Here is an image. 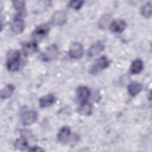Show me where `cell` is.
Instances as JSON below:
<instances>
[{
    "label": "cell",
    "instance_id": "5",
    "mask_svg": "<svg viewBox=\"0 0 152 152\" xmlns=\"http://www.w3.org/2000/svg\"><path fill=\"white\" fill-rule=\"evenodd\" d=\"M24 29V22L21 18V15H19L16 16L11 26V30L14 34H21Z\"/></svg>",
    "mask_w": 152,
    "mask_h": 152
},
{
    "label": "cell",
    "instance_id": "22",
    "mask_svg": "<svg viewBox=\"0 0 152 152\" xmlns=\"http://www.w3.org/2000/svg\"><path fill=\"white\" fill-rule=\"evenodd\" d=\"M84 1H70L68 6L75 10H78L80 8H81L82 5L84 4Z\"/></svg>",
    "mask_w": 152,
    "mask_h": 152
},
{
    "label": "cell",
    "instance_id": "14",
    "mask_svg": "<svg viewBox=\"0 0 152 152\" xmlns=\"http://www.w3.org/2000/svg\"><path fill=\"white\" fill-rule=\"evenodd\" d=\"M143 69V62L140 59H135L132 61L129 71L132 74H140Z\"/></svg>",
    "mask_w": 152,
    "mask_h": 152
},
{
    "label": "cell",
    "instance_id": "17",
    "mask_svg": "<svg viewBox=\"0 0 152 152\" xmlns=\"http://www.w3.org/2000/svg\"><path fill=\"white\" fill-rule=\"evenodd\" d=\"M14 89L15 87L12 84H8L5 86L1 91V99H6L11 97L14 91Z\"/></svg>",
    "mask_w": 152,
    "mask_h": 152
},
{
    "label": "cell",
    "instance_id": "24",
    "mask_svg": "<svg viewBox=\"0 0 152 152\" xmlns=\"http://www.w3.org/2000/svg\"><path fill=\"white\" fill-rule=\"evenodd\" d=\"M28 150L30 151H43V150L39 147H30V148L28 149Z\"/></svg>",
    "mask_w": 152,
    "mask_h": 152
},
{
    "label": "cell",
    "instance_id": "18",
    "mask_svg": "<svg viewBox=\"0 0 152 152\" xmlns=\"http://www.w3.org/2000/svg\"><path fill=\"white\" fill-rule=\"evenodd\" d=\"M91 111L92 105L87 101L83 102L80 107L78 108V112L82 115H89L91 113Z\"/></svg>",
    "mask_w": 152,
    "mask_h": 152
},
{
    "label": "cell",
    "instance_id": "19",
    "mask_svg": "<svg viewBox=\"0 0 152 152\" xmlns=\"http://www.w3.org/2000/svg\"><path fill=\"white\" fill-rule=\"evenodd\" d=\"M27 142L23 138L17 139L14 142V147L18 150H25L27 148Z\"/></svg>",
    "mask_w": 152,
    "mask_h": 152
},
{
    "label": "cell",
    "instance_id": "1",
    "mask_svg": "<svg viewBox=\"0 0 152 152\" xmlns=\"http://www.w3.org/2000/svg\"><path fill=\"white\" fill-rule=\"evenodd\" d=\"M20 57V53L17 50H11L7 53L6 66L9 71L13 72L19 69Z\"/></svg>",
    "mask_w": 152,
    "mask_h": 152
},
{
    "label": "cell",
    "instance_id": "6",
    "mask_svg": "<svg viewBox=\"0 0 152 152\" xmlns=\"http://www.w3.org/2000/svg\"><path fill=\"white\" fill-rule=\"evenodd\" d=\"M49 31V25L46 24H42L36 28V29L33 32L32 36L35 40H39L45 37L48 34Z\"/></svg>",
    "mask_w": 152,
    "mask_h": 152
},
{
    "label": "cell",
    "instance_id": "20",
    "mask_svg": "<svg viewBox=\"0 0 152 152\" xmlns=\"http://www.w3.org/2000/svg\"><path fill=\"white\" fill-rule=\"evenodd\" d=\"M141 14L145 18H150L151 15V3H147L144 5L141 10Z\"/></svg>",
    "mask_w": 152,
    "mask_h": 152
},
{
    "label": "cell",
    "instance_id": "7",
    "mask_svg": "<svg viewBox=\"0 0 152 152\" xmlns=\"http://www.w3.org/2000/svg\"><path fill=\"white\" fill-rule=\"evenodd\" d=\"M37 119V114L34 110L25 112L21 116V121L24 125H30L34 124Z\"/></svg>",
    "mask_w": 152,
    "mask_h": 152
},
{
    "label": "cell",
    "instance_id": "8",
    "mask_svg": "<svg viewBox=\"0 0 152 152\" xmlns=\"http://www.w3.org/2000/svg\"><path fill=\"white\" fill-rule=\"evenodd\" d=\"M67 20L66 13L62 11H56L52 15L51 22L53 25L61 26L64 24Z\"/></svg>",
    "mask_w": 152,
    "mask_h": 152
},
{
    "label": "cell",
    "instance_id": "2",
    "mask_svg": "<svg viewBox=\"0 0 152 152\" xmlns=\"http://www.w3.org/2000/svg\"><path fill=\"white\" fill-rule=\"evenodd\" d=\"M109 65V61L106 56H102L96 60L94 63L91 66L90 68V73L95 74L104 69H106Z\"/></svg>",
    "mask_w": 152,
    "mask_h": 152
},
{
    "label": "cell",
    "instance_id": "15",
    "mask_svg": "<svg viewBox=\"0 0 152 152\" xmlns=\"http://www.w3.org/2000/svg\"><path fill=\"white\" fill-rule=\"evenodd\" d=\"M142 85L137 82L131 83L128 87V91L130 96H135L142 90Z\"/></svg>",
    "mask_w": 152,
    "mask_h": 152
},
{
    "label": "cell",
    "instance_id": "11",
    "mask_svg": "<svg viewBox=\"0 0 152 152\" xmlns=\"http://www.w3.org/2000/svg\"><path fill=\"white\" fill-rule=\"evenodd\" d=\"M55 100H56V99L53 94H48L40 99L39 104H40V106L42 108L48 107L52 106L55 103Z\"/></svg>",
    "mask_w": 152,
    "mask_h": 152
},
{
    "label": "cell",
    "instance_id": "10",
    "mask_svg": "<svg viewBox=\"0 0 152 152\" xmlns=\"http://www.w3.org/2000/svg\"><path fill=\"white\" fill-rule=\"evenodd\" d=\"M71 135V129L67 126H62L59 131L57 135L58 140L62 143L66 142Z\"/></svg>",
    "mask_w": 152,
    "mask_h": 152
},
{
    "label": "cell",
    "instance_id": "3",
    "mask_svg": "<svg viewBox=\"0 0 152 152\" xmlns=\"http://www.w3.org/2000/svg\"><path fill=\"white\" fill-rule=\"evenodd\" d=\"M59 54L58 47L55 45L48 46L42 55V59L45 61H52L56 59Z\"/></svg>",
    "mask_w": 152,
    "mask_h": 152
},
{
    "label": "cell",
    "instance_id": "9",
    "mask_svg": "<svg viewBox=\"0 0 152 152\" xmlns=\"http://www.w3.org/2000/svg\"><path fill=\"white\" fill-rule=\"evenodd\" d=\"M126 27V23L122 20H116L113 21L110 26L109 28L110 30L113 33H121L123 32Z\"/></svg>",
    "mask_w": 152,
    "mask_h": 152
},
{
    "label": "cell",
    "instance_id": "13",
    "mask_svg": "<svg viewBox=\"0 0 152 152\" xmlns=\"http://www.w3.org/2000/svg\"><path fill=\"white\" fill-rule=\"evenodd\" d=\"M77 96L81 103L86 102L90 95V90L86 86H80L77 90Z\"/></svg>",
    "mask_w": 152,
    "mask_h": 152
},
{
    "label": "cell",
    "instance_id": "21",
    "mask_svg": "<svg viewBox=\"0 0 152 152\" xmlns=\"http://www.w3.org/2000/svg\"><path fill=\"white\" fill-rule=\"evenodd\" d=\"M13 6L14 9L18 12V14L20 15L24 11L25 2L23 1H16L14 2Z\"/></svg>",
    "mask_w": 152,
    "mask_h": 152
},
{
    "label": "cell",
    "instance_id": "12",
    "mask_svg": "<svg viewBox=\"0 0 152 152\" xmlns=\"http://www.w3.org/2000/svg\"><path fill=\"white\" fill-rule=\"evenodd\" d=\"M104 49V45L101 42H97L92 45L88 50V56L90 58L94 57L100 54Z\"/></svg>",
    "mask_w": 152,
    "mask_h": 152
},
{
    "label": "cell",
    "instance_id": "4",
    "mask_svg": "<svg viewBox=\"0 0 152 152\" xmlns=\"http://www.w3.org/2000/svg\"><path fill=\"white\" fill-rule=\"evenodd\" d=\"M83 53L84 48L81 43L75 42L71 45L69 50V55L71 58L75 59H80L83 56Z\"/></svg>",
    "mask_w": 152,
    "mask_h": 152
},
{
    "label": "cell",
    "instance_id": "23",
    "mask_svg": "<svg viewBox=\"0 0 152 152\" xmlns=\"http://www.w3.org/2000/svg\"><path fill=\"white\" fill-rule=\"evenodd\" d=\"M110 17L109 15H104L100 20V27L102 28H105L106 26L109 24L110 22Z\"/></svg>",
    "mask_w": 152,
    "mask_h": 152
},
{
    "label": "cell",
    "instance_id": "16",
    "mask_svg": "<svg viewBox=\"0 0 152 152\" xmlns=\"http://www.w3.org/2000/svg\"><path fill=\"white\" fill-rule=\"evenodd\" d=\"M23 50L26 55H32L37 50V45L36 42H28L23 46Z\"/></svg>",
    "mask_w": 152,
    "mask_h": 152
}]
</instances>
